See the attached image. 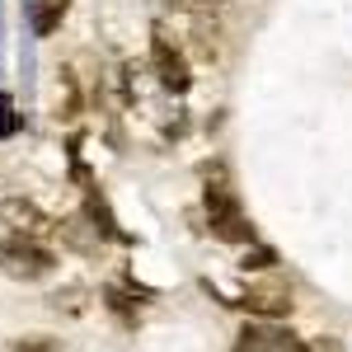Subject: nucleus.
I'll return each mask as SVG.
<instances>
[{
  "mask_svg": "<svg viewBox=\"0 0 352 352\" xmlns=\"http://www.w3.org/2000/svg\"><path fill=\"white\" fill-rule=\"evenodd\" d=\"M104 300H109V310H113V315H122V320H136V296L127 292V287L109 282V287H104Z\"/></svg>",
  "mask_w": 352,
  "mask_h": 352,
  "instance_id": "obj_8",
  "label": "nucleus"
},
{
  "mask_svg": "<svg viewBox=\"0 0 352 352\" xmlns=\"http://www.w3.org/2000/svg\"><path fill=\"white\" fill-rule=\"evenodd\" d=\"M56 268V254L43 240H24V235H5L0 240V272L14 282H43Z\"/></svg>",
  "mask_w": 352,
  "mask_h": 352,
  "instance_id": "obj_2",
  "label": "nucleus"
},
{
  "mask_svg": "<svg viewBox=\"0 0 352 352\" xmlns=\"http://www.w3.org/2000/svg\"><path fill=\"white\" fill-rule=\"evenodd\" d=\"M272 263H277V254H272L268 244H249L240 258V272H268Z\"/></svg>",
  "mask_w": 352,
  "mask_h": 352,
  "instance_id": "obj_9",
  "label": "nucleus"
},
{
  "mask_svg": "<svg viewBox=\"0 0 352 352\" xmlns=\"http://www.w3.org/2000/svg\"><path fill=\"white\" fill-rule=\"evenodd\" d=\"M235 352H310V348H305V338H296L292 329H282L277 320H254V324L240 329Z\"/></svg>",
  "mask_w": 352,
  "mask_h": 352,
  "instance_id": "obj_5",
  "label": "nucleus"
},
{
  "mask_svg": "<svg viewBox=\"0 0 352 352\" xmlns=\"http://www.w3.org/2000/svg\"><path fill=\"white\" fill-rule=\"evenodd\" d=\"M202 207H207V230H212L217 240H226V244H254V226H249V217H244L235 188L226 184L221 164H217V169H207Z\"/></svg>",
  "mask_w": 352,
  "mask_h": 352,
  "instance_id": "obj_1",
  "label": "nucleus"
},
{
  "mask_svg": "<svg viewBox=\"0 0 352 352\" xmlns=\"http://www.w3.org/2000/svg\"><path fill=\"white\" fill-rule=\"evenodd\" d=\"M10 352H61V343L47 338V333H33V338H14Z\"/></svg>",
  "mask_w": 352,
  "mask_h": 352,
  "instance_id": "obj_11",
  "label": "nucleus"
},
{
  "mask_svg": "<svg viewBox=\"0 0 352 352\" xmlns=\"http://www.w3.org/2000/svg\"><path fill=\"white\" fill-rule=\"evenodd\" d=\"M10 127H14V122H10V118H5V109H0V136L10 132Z\"/></svg>",
  "mask_w": 352,
  "mask_h": 352,
  "instance_id": "obj_13",
  "label": "nucleus"
},
{
  "mask_svg": "<svg viewBox=\"0 0 352 352\" xmlns=\"http://www.w3.org/2000/svg\"><path fill=\"white\" fill-rule=\"evenodd\" d=\"M151 71H155V80L169 89V94H188L192 89V66H188V52L164 33L155 28L151 33Z\"/></svg>",
  "mask_w": 352,
  "mask_h": 352,
  "instance_id": "obj_3",
  "label": "nucleus"
},
{
  "mask_svg": "<svg viewBox=\"0 0 352 352\" xmlns=\"http://www.w3.org/2000/svg\"><path fill=\"white\" fill-rule=\"evenodd\" d=\"M66 10H71V0H24V19L33 28V38H52L66 19Z\"/></svg>",
  "mask_w": 352,
  "mask_h": 352,
  "instance_id": "obj_7",
  "label": "nucleus"
},
{
  "mask_svg": "<svg viewBox=\"0 0 352 352\" xmlns=\"http://www.w3.org/2000/svg\"><path fill=\"white\" fill-rule=\"evenodd\" d=\"M56 104H61V118H76L80 113V89H76V76L71 71H61V99Z\"/></svg>",
  "mask_w": 352,
  "mask_h": 352,
  "instance_id": "obj_10",
  "label": "nucleus"
},
{
  "mask_svg": "<svg viewBox=\"0 0 352 352\" xmlns=\"http://www.w3.org/2000/svg\"><path fill=\"white\" fill-rule=\"evenodd\" d=\"M184 5H188V10L197 14V19H202V24H207L212 14H221V10H226V0H184Z\"/></svg>",
  "mask_w": 352,
  "mask_h": 352,
  "instance_id": "obj_12",
  "label": "nucleus"
},
{
  "mask_svg": "<svg viewBox=\"0 0 352 352\" xmlns=\"http://www.w3.org/2000/svg\"><path fill=\"white\" fill-rule=\"evenodd\" d=\"M226 305H240L254 320H282V315H292V292L287 287H249L244 296H230Z\"/></svg>",
  "mask_w": 352,
  "mask_h": 352,
  "instance_id": "obj_6",
  "label": "nucleus"
},
{
  "mask_svg": "<svg viewBox=\"0 0 352 352\" xmlns=\"http://www.w3.org/2000/svg\"><path fill=\"white\" fill-rule=\"evenodd\" d=\"M0 226L5 235H24V240H47L56 230V221L33 197H0Z\"/></svg>",
  "mask_w": 352,
  "mask_h": 352,
  "instance_id": "obj_4",
  "label": "nucleus"
}]
</instances>
